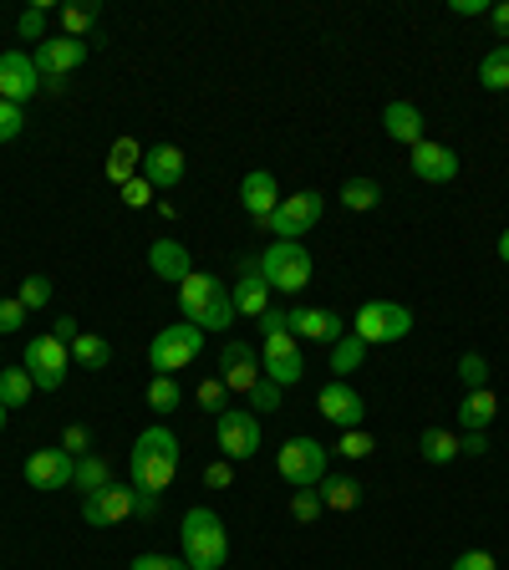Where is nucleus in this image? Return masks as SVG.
Segmentation results:
<instances>
[{
	"instance_id": "obj_1",
	"label": "nucleus",
	"mask_w": 509,
	"mask_h": 570,
	"mask_svg": "<svg viewBox=\"0 0 509 570\" xmlns=\"http://www.w3.org/2000/svg\"><path fill=\"white\" fill-rule=\"evenodd\" d=\"M174 474H178L174 428H164V423L143 428L138 439H133V489H143V494H164V489L174 484Z\"/></svg>"
},
{
	"instance_id": "obj_2",
	"label": "nucleus",
	"mask_w": 509,
	"mask_h": 570,
	"mask_svg": "<svg viewBox=\"0 0 509 570\" xmlns=\"http://www.w3.org/2000/svg\"><path fill=\"white\" fill-rule=\"evenodd\" d=\"M178 556L189 570H225L229 560V530L214 510H189L178 520Z\"/></svg>"
},
{
	"instance_id": "obj_3",
	"label": "nucleus",
	"mask_w": 509,
	"mask_h": 570,
	"mask_svg": "<svg viewBox=\"0 0 509 570\" xmlns=\"http://www.w3.org/2000/svg\"><path fill=\"white\" fill-rule=\"evenodd\" d=\"M178 311L189 326H199L204 336L209 332H229V321H235V301H229V285H219L214 275L194 271L189 281L178 285Z\"/></svg>"
},
{
	"instance_id": "obj_4",
	"label": "nucleus",
	"mask_w": 509,
	"mask_h": 570,
	"mask_svg": "<svg viewBox=\"0 0 509 570\" xmlns=\"http://www.w3.org/2000/svg\"><path fill=\"white\" fill-rule=\"evenodd\" d=\"M255 265H261L265 285L281 291V296H301L311 285V275H316V261H311V249L301 245V239H275Z\"/></svg>"
},
{
	"instance_id": "obj_5",
	"label": "nucleus",
	"mask_w": 509,
	"mask_h": 570,
	"mask_svg": "<svg viewBox=\"0 0 509 570\" xmlns=\"http://www.w3.org/2000/svg\"><path fill=\"white\" fill-rule=\"evenodd\" d=\"M199 352H204V332L189 326V321H178V326H164L148 342V367H154V377H178V367L199 362Z\"/></svg>"
},
{
	"instance_id": "obj_6",
	"label": "nucleus",
	"mask_w": 509,
	"mask_h": 570,
	"mask_svg": "<svg viewBox=\"0 0 509 570\" xmlns=\"http://www.w3.org/2000/svg\"><path fill=\"white\" fill-rule=\"evenodd\" d=\"M413 332V311L398 306V301H368L352 321V336H362L368 346H392Z\"/></svg>"
},
{
	"instance_id": "obj_7",
	"label": "nucleus",
	"mask_w": 509,
	"mask_h": 570,
	"mask_svg": "<svg viewBox=\"0 0 509 570\" xmlns=\"http://www.w3.org/2000/svg\"><path fill=\"white\" fill-rule=\"evenodd\" d=\"M326 443L316 439H285L281 453H275V469H281V479L291 489H316L321 479H326Z\"/></svg>"
},
{
	"instance_id": "obj_8",
	"label": "nucleus",
	"mask_w": 509,
	"mask_h": 570,
	"mask_svg": "<svg viewBox=\"0 0 509 570\" xmlns=\"http://www.w3.org/2000/svg\"><path fill=\"white\" fill-rule=\"evenodd\" d=\"M21 367L31 372V382H36V392H57L61 382H67V372H71V346L67 342H57V336H31L26 342V352H21Z\"/></svg>"
},
{
	"instance_id": "obj_9",
	"label": "nucleus",
	"mask_w": 509,
	"mask_h": 570,
	"mask_svg": "<svg viewBox=\"0 0 509 570\" xmlns=\"http://www.w3.org/2000/svg\"><path fill=\"white\" fill-rule=\"evenodd\" d=\"M214 439H219V453L229 463H245L261 453V417L249 413V407H225V413L214 417Z\"/></svg>"
},
{
	"instance_id": "obj_10",
	"label": "nucleus",
	"mask_w": 509,
	"mask_h": 570,
	"mask_svg": "<svg viewBox=\"0 0 509 570\" xmlns=\"http://www.w3.org/2000/svg\"><path fill=\"white\" fill-rule=\"evenodd\" d=\"M261 367L275 387H296L306 377V356H301V336L296 332H271L261 336Z\"/></svg>"
},
{
	"instance_id": "obj_11",
	"label": "nucleus",
	"mask_w": 509,
	"mask_h": 570,
	"mask_svg": "<svg viewBox=\"0 0 509 570\" xmlns=\"http://www.w3.org/2000/svg\"><path fill=\"white\" fill-rule=\"evenodd\" d=\"M321 214H326V199H321L316 189H301V194H291V199H281V209L271 214V235L275 239H301L306 229H316L321 225Z\"/></svg>"
},
{
	"instance_id": "obj_12",
	"label": "nucleus",
	"mask_w": 509,
	"mask_h": 570,
	"mask_svg": "<svg viewBox=\"0 0 509 570\" xmlns=\"http://www.w3.org/2000/svg\"><path fill=\"white\" fill-rule=\"evenodd\" d=\"M219 377H225L229 392H239L249 403V392L265 382V367H261V352L249 342H225L219 346Z\"/></svg>"
},
{
	"instance_id": "obj_13",
	"label": "nucleus",
	"mask_w": 509,
	"mask_h": 570,
	"mask_svg": "<svg viewBox=\"0 0 509 570\" xmlns=\"http://www.w3.org/2000/svg\"><path fill=\"white\" fill-rule=\"evenodd\" d=\"M87 57H92V47H87V41H71V36H47V41L31 51L41 82H61V77H71Z\"/></svg>"
},
{
	"instance_id": "obj_14",
	"label": "nucleus",
	"mask_w": 509,
	"mask_h": 570,
	"mask_svg": "<svg viewBox=\"0 0 509 570\" xmlns=\"http://www.w3.org/2000/svg\"><path fill=\"white\" fill-rule=\"evenodd\" d=\"M316 413L326 417L332 428H362L368 423V397L356 387H346L342 377H332L326 387L316 392Z\"/></svg>"
},
{
	"instance_id": "obj_15",
	"label": "nucleus",
	"mask_w": 509,
	"mask_h": 570,
	"mask_svg": "<svg viewBox=\"0 0 509 570\" xmlns=\"http://www.w3.org/2000/svg\"><path fill=\"white\" fill-rule=\"evenodd\" d=\"M133 510H138V489L133 484H107V489H97V494L82 499V520L92 524V530H107V524L128 520Z\"/></svg>"
},
{
	"instance_id": "obj_16",
	"label": "nucleus",
	"mask_w": 509,
	"mask_h": 570,
	"mask_svg": "<svg viewBox=\"0 0 509 570\" xmlns=\"http://www.w3.org/2000/svg\"><path fill=\"white\" fill-rule=\"evenodd\" d=\"M36 92H41V71H36L31 51H0V97L26 107Z\"/></svg>"
},
{
	"instance_id": "obj_17",
	"label": "nucleus",
	"mask_w": 509,
	"mask_h": 570,
	"mask_svg": "<svg viewBox=\"0 0 509 570\" xmlns=\"http://www.w3.org/2000/svg\"><path fill=\"white\" fill-rule=\"evenodd\" d=\"M71 474H77V459H71L67 449H36L31 459H26V484L41 489V494H51V489H71Z\"/></svg>"
},
{
	"instance_id": "obj_18",
	"label": "nucleus",
	"mask_w": 509,
	"mask_h": 570,
	"mask_svg": "<svg viewBox=\"0 0 509 570\" xmlns=\"http://www.w3.org/2000/svg\"><path fill=\"white\" fill-rule=\"evenodd\" d=\"M239 204H245V214L255 225H271V214L281 209V184H275L271 168H249L239 178Z\"/></svg>"
},
{
	"instance_id": "obj_19",
	"label": "nucleus",
	"mask_w": 509,
	"mask_h": 570,
	"mask_svg": "<svg viewBox=\"0 0 509 570\" xmlns=\"http://www.w3.org/2000/svg\"><path fill=\"white\" fill-rule=\"evenodd\" d=\"M184 148H174V142H154L148 154H143V178L154 184V194H174L178 184H184Z\"/></svg>"
},
{
	"instance_id": "obj_20",
	"label": "nucleus",
	"mask_w": 509,
	"mask_h": 570,
	"mask_svg": "<svg viewBox=\"0 0 509 570\" xmlns=\"http://www.w3.org/2000/svg\"><path fill=\"white\" fill-rule=\"evenodd\" d=\"M413 178H423V184H453L459 178V154H453L449 142H433V138H423L413 148Z\"/></svg>"
},
{
	"instance_id": "obj_21",
	"label": "nucleus",
	"mask_w": 509,
	"mask_h": 570,
	"mask_svg": "<svg viewBox=\"0 0 509 570\" xmlns=\"http://www.w3.org/2000/svg\"><path fill=\"white\" fill-rule=\"evenodd\" d=\"M148 271L158 275V281H168V285H184L194 275V255H189V245H178V239H154L148 245Z\"/></svg>"
},
{
	"instance_id": "obj_22",
	"label": "nucleus",
	"mask_w": 509,
	"mask_h": 570,
	"mask_svg": "<svg viewBox=\"0 0 509 570\" xmlns=\"http://www.w3.org/2000/svg\"><path fill=\"white\" fill-rule=\"evenodd\" d=\"M291 332H296L301 342H326V346H332L336 336H346L342 332V316H336V311H326V306H296V311H291Z\"/></svg>"
},
{
	"instance_id": "obj_23",
	"label": "nucleus",
	"mask_w": 509,
	"mask_h": 570,
	"mask_svg": "<svg viewBox=\"0 0 509 570\" xmlns=\"http://www.w3.org/2000/svg\"><path fill=\"white\" fill-rule=\"evenodd\" d=\"M423 112H418V102H403V97H398V102H388L382 107V132H388L392 142H408V148H418V142H423Z\"/></svg>"
},
{
	"instance_id": "obj_24",
	"label": "nucleus",
	"mask_w": 509,
	"mask_h": 570,
	"mask_svg": "<svg viewBox=\"0 0 509 570\" xmlns=\"http://www.w3.org/2000/svg\"><path fill=\"white\" fill-rule=\"evenodd\" d=\"M229 301H235V316H255L261 321L271 311V285H265L261 265L255 271H239V281L229 285Z\"/></svg>"
},
{
	"instance_id": "obj_25",
	"label": "nucleus",
	"mask_w": 509,
	"mask_h": 570,
	"mask_svg": "<svg viewBox=\"0 0 509 570\" xmlns=\"http://www.w3.org/2000/svg\"><path fill=\"white\" fill-rule=\"evenodd\" d=\"M499 417V392L495 387H479V392H463L459 403V428L463 433H489V423Z\"/></svg>"
},
{
	"instance_id": "obj_26",
	"label": "nucleus",
	"mask_w": 509,
	"mask_h": 570,
	"mask_svg": "<svg viewBox=\"0 0 509 570\" xmlns=\"http://www.w3.org/2000/svg\"><path fill=\"white\" fill-rule=\"evenodd\" d=\"M143 154H148L143 142L118 138V142H112V154H107V178H112V184L123 189L128 178H138V174H143Z\"/></svg>"
},
{
	"instance_id": "obj_27",
	"label": "nucleus",
	"mask_w": 509,
	"mask_h": 570,
	"mask_svg": "<svg viewBox=\"0 0 509 570\" xmlns=\"http://www.w3.org/2000/svg\"><path fill=\"white\" fill-rule=\"evenodd\" d=\"M107 362H112V342L97 332H77V342H71V367H87V372H102Z\"/></svg>"
},
{
	"instance_id": "obj_28",
	"label": "nucleus",
	"mask_w": 509,
	"mask_h": 570,
	"mask_svg": "<svg viewBox=\"0 0 509 570\" xmlns=\"http://www.w3.org/2000/svg\"><path fill=\"white\" fill-rule=\"evenodd\" d=\"M418 453H423V463H453L459 459V433H449V428H423V433H418Z\"/></svg>"
},
{
	"instance_id": "obj_29",
	"label": "nucleus",
	"mask_w": 509,
	"mask_h": 570,
	"mask_svg": "<svg viewBox=\"0 0 509 570\" xmlns=\"http://www.w3.org/2000/svg\"><path fill=\"white\" fill-rule=\"evenodd\" d=\"M356 499H362V484H356V479H346V474L321 479V504H326V510L346 514V510H356Z\"/></svg>"
},
{
	"instance_id": "obj_30",
	"label": "nucleus",
	"mask_w": 509,
	"mask_h": 570,
	"mask_svg": "<svg viewBox=\"0 0 509 570\" xmlns=\"http://www.w3.org/2000/svg\"><path fill=\"white\" fill-rule=\"evenodd\" d=\"M97 16H102V6H97V0H82V6H61V11H57L61 36H71V41H87V31L97 26Z\"/></svg>"
},
{
	"instance_id": "obj_31",
	"label": "nucleus",
	"mask_w": 509,
	"mask_h": 570,
	"mask_svg": "<svg viewBox=\"0 0 509 570\" xmlns=\"http://www.w3.org/2000/svg\"><path fill=\"white\" fill-rule=\"evenodd\" d=\"M362 362H368V342H362V336H352V332L336 336V342H332V372H336V377L346 382L356 367H362Z\"/></svg>"
},
{
	"instance_id": "obj_32",
	"label": "nucleus",
	"mask_w": 509,
	"mask_h": 570,
	"mask_svg": "<svg viewBox=\"0 0 509 570\" xmlns=\"http://www.w3.org/2000/svg\"><path fill=\"white\" fill-rule=\"evenodd\" d=\"M107 484H112V463L97 459V453L77 459V474H71V489H82V499H87V494H97V489H107Z\"/></svg>"
},
{
	"instance_id": "obj_33",
	"label": "nucleus",
	"mask_w": 509,
	"mask_h": 570,
	"mask_svg": "<svg viewBox=\"0 0 509 570\" xmlns=\"http://www.w3.org/2000/svg\"><path fill=\"white\" fill-rule=\"evenodd\" d=\"M31 392H36V382H31V372H26V367H6V372H0V407H6V413L31 403Z\"/></svg>"
},
{
	"instance_id": "obj_34",
	"label": "nucleus",
	"mask_w": 509,
	"mask_h": 570,
	"mask_svg": "<svg viewBox=\"0 0 509 570\" xmlns=\"http://www.w3.org/2000/svg\"><path fill=\"white\" fill-rule=\"evenodd\" d=\"M342 204L352 214L378 209V204H382V184H378V178H346V184H342Z\"/></svg>"
},
{
	"instance_id": "obj_35",
	"label": "nucleus",
	"mask_w": 509,
	"mask_h": 570,
	"mask_svg": "<svg viewBox=\"0 0 509 570\" xmlns=\"http://www.w3.org/2000/svg\"><path fill=\"white\" fill-rule=\"evenodd\" d=\"M479 87H484V92H509V41L479 61Z\"/></svg>"
},
{
	"instance_id": "obj_36",
	"label": "nucleus",
	"mask_w": 509,
	"mask_h": 570,
	"mask_svg": "<svg viewBox=\"0 0 509 570\" xmlns=\"http://www.w3.org/2000/svg\"><path fill=\"white\" fill-rule=\"evenodd\" d=\"M47 11H51V0H36V6H26L21 21H16V36H21V41H36V47H41V41L51 36Z\"/></svg>"
},
{
	"instance_id": "obj_37",
	"label": "nucleus",
	"mask_w": 509,
	"mask_h": 570,
	"mask_svg": "<svg viewBox=\"0 0 509 570\" xmlns=\"http://www.w3.org/2000/svg\"><path fill=\"white\" fill-rule=\"evenodd\" d=\"M178 403H184V387H178V377H154V382H148V407H154L158 417H168Z\"/></svg>"
},
{
	"instance_id": "obj_38",
	"label": "nucleus",
	"mask_w": 509,
	"mask_h": 570,
	"mask_svg": "<svg viewBox=\"0 0 509 570\" xmlns=\"http://www.w3.org/2000/svg\"><path fill=\"white\" fill-rule=\"evenodd\" d=\"M372 449H378V439H372L368 428H342V433H336V453H342V459H368Z\"/></svg>"
},
{
	"instance_id": "obj_39",
	"label": "nucleus",
	"mask_w": 509,
	"mask_h": 570,
	"mask_svg": "<svg viewBox=\"0 0 509 570\" xmlns=\"http://www.w3.org/2000/svg\"><path fill=\"white\" fill-rule=\"evenodd\" d=\"M16 301H21L26 311H47L51 306V281L47 275H26L21 291H16Z\"/></svg>"
},
{
	"instance_id": "obj_40",
	"label": "nucleus",
	"mask_w": 509,
	"mask_h": 570,
	"mask_svg": "<svg viewBox=\"0 0 509 570\" xmlns=\"http://www.w3.org/2000/svg\"><path fill=\"white\" fill-rule=\"evenodd\" d=\"M459 382H463V392H479V387H489V362L479 352H463L459 356Z\"/></svg>"
},
{
	"instance_id": "obj_41",
	"label": "nucleus",
	"mask_w": 509,
	"mask_h": 570,
	"mask_svg": "<svg viewBox=\"0 0 509 570\" xmlns=\"http://www.w3.org/2000/svg\"><path fill=\"white\" fill-rule=\"evenodd\" d=\"M291 514H296L301 524H316L321 514H326V504H321V489H296V494H291Z\"/></svg>"
},
{
	"instance_id": "obj_42",
	"label": "nucleus",
	"mask_w": 509,
	"mask_h": 570,
	"mask_svg": "<svg viewBox=\"0 0 509 570\" xmlns=\"http://www.w3.org/2000/svg\"><path fill=\"white\" fill-rule=\"evenodd\" d=\"M194 397H199V407H204V413H214V417H219V413H225V397H229L225 377H204Z\"/></svg>"
},
{
	"instance_id": "obj_43",
	"label": "nucleus",
	"mask_w": 509,
	"mask_h": 570,
	"mask_svg": "<svg viewBox=\"0 0 509 570\" xmlns=\"http://www.w3.org/2000/svg\"><path fill=\"white\" fill-rule=\"evenodd\" d=\"M61 449H67L71 459H87V453H92V428H87V423H67V433H61Z\"/></svg>"
},
{
	"instance_id": "obj_44",
	"label": "nucleus",
	"mask_w": 509,
	"mask_h": 570,
	"mask_svg": "<svg viewBox=\"0 0 509 570\" xmlns=\"http://www.w3.org/2000/svg\"><path fill=\"white\" fill-rule=\"evenodd\" d=\"M26 316H31V311H26L16 296H0V336L21 332V326H26Z\"/></svg>"
},
{
	"instance_id": "obj_45",
	"label": "nucleus",
	"mask_w": 509,
	"mask_h": 570,
	"mask_svg": "<svg viewBox=\"0 0 509 570\" xmlns=\"http://www.w3.org/2000/svg\"><path fill=\"white\" fill-rule=\"evenodd\" d=\"M21 132H26V112L16 102H6V97H0V142L21 138Z\"/></svg>"
},
{
	"instance_id": "obj_46",
	"label": "nucleus",
	"mask_w": 509,
	"mask_h": 570,
	"mask_svg": "<svg viewBox=\"0 0 509 570\" xmlns=\"http://www.w3.org/2000/svg\"><path fill=\"white\" fill-rule=\"evenodd\" d=\"M249 407H255V417H261V413H281V387H275V382L265 377L261 387L249 392Z\"/></svg>"
},
{
	"instance_id": "obj_47",
	"label": "nucleus",
	"mask_w": 509,
	"mask_h": 570,
	"mask_svg": "<svg viewBox=\"0 0 509 570\" xmlns=\"http://www.w3.org/2000/svg\"><path fill=\"white\" fill-rule=\"evenodd\" d=\"M123 204H128V209H148V204H154V184H148V178H128V184H123Z\"/></svg>"
},
{
	"instance_id": "obj_48",
	"label": "nucleus",
	"mask_w": 509,
	"mask_h": 570,
	"mask_svg": "<svg viewBox=\"0 0 509 570\" xmlns=\"http://www.w3.org/2000/svg\"><path fill=\"white\" fill-rule=\"evenodd\" d=\"M128 570H189L184 566V556H158V550H143V556H133V566Z\"/></svg>"
},
{
	"instance_id": "obj_49",
	"label": "nucleus",
	"mask_w": 509,
	"mask_h": 570,
	"mask_svg": "<svg viewBox=\"0 0 509 570\" xmlns=\"http://www.w3.org/2000/svg\"><path fill=\"white\" fill-rule=\"evenodd\" d=\"M204 484H209V489H229V484H235V463H229V459H214L209 469H204Z\"/></svg>"
},
{
	"instance_id": "obj_50",
	"label": "nucleus",
	"mask_w": 509,
	"mask_h": 570,
	"mask_svg": "<svg viewBox=\"0 0 509 570\" xmlns=\"http://www.w3.org/2000/svg\"><path fill=\"white\" fill-rule=\"evenodd\" d=\"M453 570H499V560L489 556V550H463V556L453 560Z\"/></svg>"
},
{
	"instance_id": "obj_51",
	"label": "nucleus",
	"mask_w": 509,
	"mask_h": 570,
	"mask_svg": "<svg viewBox=\"0 0 509 570\" xmlns=\"http://www.w3.org/2000/svg\"><path fill=\"white\" fill-rule=\"evenodd\" d=\"M255 326H261V336H271V332H291V311L271 306V311H265L261 321H255Z\"/></svg>"
},
{
	"instance_id": "obj_52",
	"label": "nucleus",
	"mask_w": 509,
	"mask_h": 570,
	"mask_svg": "<svg viewBox=\"0 0 509 570\" xmlns=\"http://www.w3.org/2000/svg\"><path fill=\"white\" fill-rule=\"evenodd\" d=\"M459 453H469V459H484V453H489V433H459Z\"/></svg>"
},
{
	"instance_id": "obj_53",
	"label": "nucleus",
	"mask_w": 509,
	"mask_h": 570,
	"mask_svg": "<svg viewBox=\"0 0 509 570\" xmlns=\"http://www.w3.org/2000/svg\"><path fill=\"white\" fill-rule=\"evenodd\" d=\"M489 26H495L499 47H505V41H509V0H499V6H489Z\"/></svg>"
},
{
	"instance_id": "obj_54",
	"label": "nucleus",
	"mask_w": 509,
	"mask_h": 570,
	"mask_svg": "<svg viewBox=\"0 0 509 570\" xmlns=\"http://www.w3.org/2000/svg\"><path fill=\"white\" fill-rule=\"evenodd\" d=\"M77 332H82V326H77V321H71V316H57V321H51V336H57V342H77Z\"/></svg>"
},
{
	"instance_id": "obj_55",
	"label": "nucleus",
	"mask_w": 509,
	"mask_h": 570,
	"mask_svg": "<svg viewBox=\"0 0 509 570\" xmlns=\"http://www.w3.org/2000/svg\"><path fill=\"white\" fill-rule=\"evenodd\" d=\"M453 16H489V0H449Z\"/></svg>"
},
{
	"instance_id": "obj_56",
	"label": "nucleus",
	"mask_w": 509,
	"mask_h": 570,
	"mask_svg": "<svg viewBox=\"0 0 509 570\" xmlns=\"http://www.w3.org/2000/svg\"><path fill=\"white\" fill-rule=\"evenodd\" d=\"M133 514H143V520H154V514H158V494H143V489H138V510H133Z\"/></svg>"
},
{
	"instance_id": "obj_57",
	"label": "nucleus",
	"mask_w": 509,
	"mask_h": 570,
	"mask_svg": "<svg viewBox=\"0 0 509 570\" xmlns=\"http://www.w3.org/2000/svg\"><path fill=\"white\" fill-rule=\"evenodd\" d=\"M499 261L509 265V225H505V235H499Z\"/></svg>"
},
{
	"instance_id": "obj_58",
	"label": "nucleus",
	"mask_w": 509,
	"mask_h": 570,
	"mask_svg": "<svg viewBox=\"0 0 509 570\" xmlns=\"http://www.w3.org/2000/svg\"><path fill=\"white\" fill-rule=\"evenodd\" d=\"M0 433H6V407H0Z\"/></svg>"
}]
</instances>
